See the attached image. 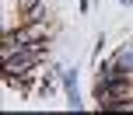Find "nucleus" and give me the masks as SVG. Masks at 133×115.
Wrapping results in <instances>:
<instances>
[{"label": "nucleus", "instance_id": "nucleus-2", "mask_svg": "<svg viewBox=\"0 0 133 115\" xmlns=\"http://www.w3.org/2000/svg\"><path fill=\"white\" fill-rule=\"evenodd\" d=\"M123 4H133V0H123Z\"/></svg>", "mask_w": 133, "mask_h": 115}, {"label": "nucleus", "instance_id": "nucleus-1", "mask_svg": "<svg viewBox=\"0 0 133 115\" xmlns=\"http://www.w3.org/2000/svg\"><path fill=\"white\" fill-rule=\"evenodd\" d=\"M35 39H46V25L35 21L28 28H14V32H4V42H35Z\"/></svg>", "mask_w": 133, "mask_h": 115}]
</instances>
